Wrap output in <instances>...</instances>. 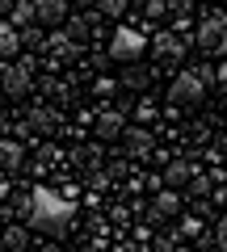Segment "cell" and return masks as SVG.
<instances>
[{
    "instance_id": "1",
    "label": "cell",
    "mask_w": 227,
    "mask_h": 252,
    "mask_svg": "<svg viewBox=\"0 0 227 252\" xmlns=\"http://www.w3.org/2000/svg\"><path fill=\"white\" fill-rule=\"evenodd\" d=\"M72 202L67 198H59V193H51V189H30V215H26V223L34 227V231H42V235H64L67 227H72Z\"/></svg>"
},
{
    "instance_id": "2",
    "label": "cell",
    "mask_w": 227,
    "mask_h": 252,
    "mask_svg": "<svg viewBox=\"0 0 227 252\" xmlns=\"http://www.w3.org/2000/svg\"><path fill=\"white\" fill-rule=\"evenodd\" d=\"M202 97H206V84L198 80V72H181L173 84H168V114H185V109H198Z\"/></svg>"
},
{
    "instance_id": "3",
    "label": "cell",
    "mask_w": 227,
    "mask_h": 252,
    "mask_svg": "<svg viewBox=\"0 0 227 252\" xmlns=\"http://www.w3.org/2000/svg\"><path fill=\"white\" fill-rule=\"evenodd\" d=\"M143 55H147V38L139 30H114V38H109V59L114 63H135Z\"/></svg>"
},
{
    "instance_id": "4",
    "label": "cell",
    "mask_w": 227,
    "mask_h": 252,
    "mask_svg": "<svg viewBox=\"0 0 227 252\" xmlns=\"http://www.w3.org/2000/svg\"><path fill=\"white\" fill-rule=\"evenodd\" d=\"M198 46H202L206 55H223V46H227V17H223L219 9L198 26Z\"/></svg>"
},
{
    "instance_id": "5",
    "label": "cell",
    "mask_w": 227,
    "mask_h": 252,
    "mask_svg": "<svg viewBox=\"0 0 227 252\" xmlns=\"http://www.w3.org/2000/svg\"><path fill=\"white\" fill-rule=\"evenodd\" d=\"M30 76H34V63H30V59H21L17 67H9V72H4L0 89H4V93H13V97H26V93H30Z\"/></svg>"
},
{
    "instance_id": "6",
    "label": "cell",
    "mask_w": 227,
    "mask_h": 252,
    "mask_svg": "<svg viewBox=\"0 0 227 252\" xmlns=\"http://www.w3.org/2000/svg\"><path fill=\"white\" fill-rule=\"evenodd\" d=\"M122 130H127L122 109H101V118H97V139H101V143H114Z\"/></svg>"
},
{
    "instance_id": "7",
    "label": "cell",
    "mask_w": 227,
    "mask_h": 252,
    "mask_svg": "<svg viewBox=\"0 0 227 252\" xmlns=\"http://www.w3.org/2000/svg\"><path fill=\"white\" fill-rule=\"evenodd\" d=\"M34 21L38 26H59V21H67V4L64 0H34Z\"/></svg>"
},
{
    "instance_id": "8",
    "label": "cell",
    "mask_w": 227,
    "mask_h": 252,
    "mask_svg": "<svg viewBox=\"0 0 227 252\" xmlns=\"http://www.w3.org/2000/svg\"><path fill=\"white\" fill-rule=\"evenodd\" d=\"M177 210H181V193H177V189H164V193H156V202H152V219H173Z\"/></svg>"
},
{
    "instance_id": "9",
    "label": "cell",
    "mask_w": 227,
    "mask_h": 252,
    "mask_svg": "<svg viewBox=\"0 0 227 252\" xmlns=\"http://www.w3.org/2000/svg\"><path fill=\"white\" fill-rule=\"evenodd\" d=\"M147 46H152L160 59H181V51H185V42H181L177 34H160V38H152Z\"/></svg>"
},
{
    "instance_id": "10",
    "label": "cell",
    "mask_w": 227,
    "mask_h": 252,
    "mask_svg": "<svg viewBox=\"0 0 227 252\" xmlns=\"http://www.w3.org/2000/svg\"><path fill=\"white\" fill-rule=\"evenodd\" d=\"M21 160H26V147L13 143V139H0V168L17 172V168H21Z\"/></svg>"
},
{
    "instance_id": "11",
    "label": "cell",
    "mask_w": 227,
    "mask_h": 252,
    "mask_svg": "<svg viewBox=\"0 0 227 252\" xmlns=\"http://www.w3.org/2000/svg\"><path fill=\"white\" fill-rule=\"evenodd\" d=\"M0 244H4V252H26L30 235H26V227H4L0 231Z\"/></svg>"
},
{
    "instance_id": "12",
    "label": "cell",
    "mask_w": 227,
    "mask_h": 252,
    "mask_svg": "<svg viewBox=\"0 0 227 252\" xmlns=\"http://www.w3.org/2000/svg\"><path fill=\"white\" fill-rule=\"evenodd\" d=\"M118 139H127V152L130 156H147V152H152V135H147V130H122Z\"/></svg>"
},
{
    "instance_id": "13",
    "label": "cell",
    "mask_w": 227,
    "mask_h": 252,
    "mask_svg": "<svg viewBox=\"0 0 227 252\" xmlns=\"http://www.w3.org/2000/svg\"><path fill=\"white\" fill-rule=\"evenodd\" d=\"M194 177V164H181V160H173V164H168V168H164V185H185V181H190Z\"/></svg>"
},
{
    "instance_id": "14",
    "label": "cell",
    "mask_w": 227,
    "mask_h": 252,
    "mask_svg": "<svg viewBox=\"0 0 227 252\" xmlns=\"http://www.w3.org/2000/svg\"><path fill=\"white\" fill-rule=\"evenodd\" d=\"M17 51H21V42H17V30H13V26H0V55H9V59H13Z\"/></svg>"
},
{
    "instance_id": "15",
    "label": "cell",
    "mask_w": 227,
    "mask_h": 252,
    "mask_svg": "<svg viewBox=\"0 0 227 252\" xmlns=\"http://www.w3.org/2000/svg\"><path fill=\"white\" fill-rule=\"evenodd\" d=\"M9 17H13V30H17V26H34V4L21 0V4H13V9H9Z\"/></svg>"
},
{
    "instance_id": "16",
    "label": "cell",
    "mask_w": 227,
    "mask_h": 252,
    "mask_svg": "<svg viewBox=\"0 0 227 252\" xmlns=\"http://www.w3.org/2000/svg\"><path fill=\"white\" fill-rule=\"evenodd\" d=\"M46 46H51L55 55H64V59H72V55H76V42H72L67 34H55V38H46Z\"/></svg>"
},
{
    "instance_id": "17",
    "label": "cell",
    "mask_w": 227,
    "mask_h": 252,
    "mask_svg": "<svg viewBox=\"0 0 227 252\" xmlns=\"http://www.w3.org/2000/svg\"><path fill=\"white\" fill-rule=\"evenodd\" d=\"M30 126H34V130H55V114L51 109H30Z\"/></svg>"
},
{
    "instance_id": "18",
    "label": "cell",
    "mask_w": 227,
    "mask_h": 252,
    "mask_svg": "<svg viewBox=\"0 0 227 252\" xmlns=\"http://www.w3.org/2000/svg\"><path fill=\"white\" fill-rule=\"evenodd\" d=\"M17 42H21V46H30V51H46L42 34H38V30H30V26H26V34H17Z\"/></svg>"
},
{
    "instance_id": "19",
    "label": "cell",
    "mask_w": 227,
    "mask_h": 252,
    "mask_svg": "<svg viewBox=\"0 0 227 252\" xmlns=\"http://www.w3.org/2000/svg\"><path fill=\"white\" fill-rule=\"evenodd\" d=\"M168 9H173L168 0H147V4H143V13H147V17H152V21H160V17H164V13H168Z\"/></svg>"
},
{
    "instance_id": "20",
    "label": "cell",
    "mask_w": 227,
    "mask_h": 252,
    "mask_svg": "<svg viewBox=\"0 0 227 252\" xmlns=\"http://www.w3.org/2000/svg\"><path fill=\"white\" fill-rule=\"evenodd\" d=\"M147 84H152L147 72H127V89H147Z\"/></svg>"
},
{
    "instance_id": "21",
    "label": "cell",
    "mask_w": 227,
    "mask_h": 252,
    "mask_svg": "<svg viewBox=\"0 0 227 252\" xmlns=\"http://www.w3.org/2000/svg\"><path fill=\"white\" fill-rule=\"evenodd\" d=\"M135 114H139V118H143V122H152V114H156V109H152V101H143V105H139V109H135Z\"/></svg>"
},
{
    "instance_id": "22",
    "label": "cell",
    "mask_w": 227,
    "mask_h": 252,
    "mask_svg": "<svg viewBox=\"0 0 227 252\" xmlns=\"http://www.w3.org/2000/svg\"><path fill=\"white\" fill-rule=\"evenodd\" d=\"M80 4H84V9H97V4H101V0H80Z\"/></svg>"
},
{
    "instance_id": "23",
    "label": "cell",
    "mask_w": 227,
    "mask_h": 252,
    "mask_svg": "<svg viewBox=\"0 0 227 252\" xmlns=\"http://www.w3.org/2000/svg\"><path fill=\"white\" fill-rule=\"evenodd\" d=\"M4 193H9V185H4V177H0V198H4Z\"/></svg>"
},
{
    "instance_id": "24",
    "label": "cell",
    "mask_w": 227,
    "mask_h": 252,
    "mask_svg": "<svg viewBox=\"0 0 227 252\" xmlns=\"http://www.w3.org/2000/svg\"><path fill=\"white\" fill-rule=\"evenodd\" d=\"M0 13H9V0H0Z\"/></svg>"
},
{
    "instance_id": "25",
    "label": "cell",
    "mask_w": 227,
    "mask_h": 252,
    "mask_svg": "<svg viewBox=\"0 0 227 252\" xmlns=\"http://www.w3.org/2000/svg\"><path fill=\"white\" fill-rule=\"evenodd\" d=\"M4 126H9V122H4V118H0V135H4Z\"/></svg>"
},
{
    "instance_id": "26",
    "label": "cell",
    "mask_w": 227,
    "mask_h": 252,
    "mask_svg": "<svg viewBox=\"0 0 227 252\" xmlns=\"http://www.w3.org/2000/svg\"><path fill=\"white\" fill-rule=\"evenodd\" d=\"M173 252H190V248H173Z\"/></svg>"
}]
</instances>
